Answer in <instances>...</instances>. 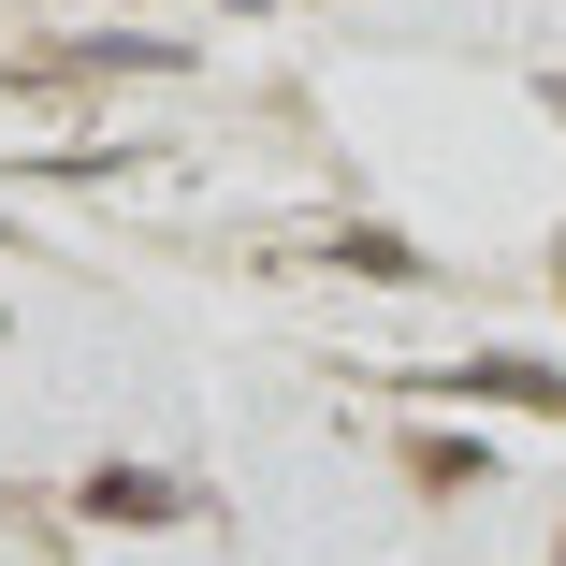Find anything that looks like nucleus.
Segmentation results:
<instances>
[]
</instances>
